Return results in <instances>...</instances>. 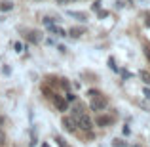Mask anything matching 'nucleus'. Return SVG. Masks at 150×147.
I'll return each instance as SVG.
<instances>
[{
    "label": "nucleus",
    "instance_id": "nucleus-7",
    "mask_svg": "<svg viewBox=\"0 0 150 147\" xmlns=\"http://www.w3.org/2000/svg\"><path fill=\"white\" fill-rule=\"evenodd\" d=\"M80 115H84V105H82V103H76V105L72 107V117L76 118V117H80Z\"/></svg>",
    "mask_w": 150,
    "mask_h": 147
},
{
    "label": "nucleus",
    "instance_id": "nucleus-8",
    "mask_svg": "<svg viewBox=\"0 0 150 147\" xmlns=\"http://www.w3.org/2000/svg\"><path fill=\"white\" fill-rule=\"evenodd\" d=\"M13 8V4L10 0H0V11H10Z\"/></svg>",
    "mask_w": 150,
    "mask_h": 147
},
{
    "label": "nucleus",
    "instance_id": "nucleus-5",
    "mask_svg": "<svg viewBox=\"0 0 150 147\" xmlns=\"http://www.w3.org/2000/svg\"><path fill=\"white\" fill-rule=\"evenodd\" d=\"M112 122H114V118H112V117H106V115H105V117H99V118H97V126H101V128H103V126L112 124Z\"/></svg>",
    "mask_w": 150,
    "mask_h": 147
},
{
    "label": "nucleus",
    "instance_id": "nucleus-10",
    "mask_svg": "<svg viewBox=\"0 0 150 147\" xmlns=\"http://www.w3.org/2000/svg\"><path fill=\"white\" fill-rule=\"evenodd\" d=\"M86 33V29H82V27H74V29H70V37H74V38H78L80 34H84Z\"/></svg>",
    "mask_w": 150,
    "mask_h": 147
},
{
    "label": "nucleus",
    "instance_id": "nucleus-12",
    "mask_svg": "<svg viewBox=\"0 0 150 147\" xmlns=\"http://www.w3.org/2000/svg\"><path fill=\"white\" fill-rule=\"evenodd\" d=\"M139 75H141V78H143V80H144V82H146V84H150V75L146 73V71H141V73H139Z\"/></svg>",
    "mask_w": 150,
    "mask_h": 147
},
{
    "label": "nucleus",
    "instance_id": "nucleus-4",
    "mask_svg": "<svg viewBox=\"0 0 150 147\" xmlns=\"http://www.w3.org/2000/svg\"><path fill=\"white\" fill-rule=\"evenodd\" d=\"M51 99H53V105L57 107L59 111H67V109H69V101H67L65 98H61V96H53Z\"/></svg>",
    "mask_w": 150,
    "mask_h": 147
},
{
    "label": "nucleus",
    "instance_id": "nucleus-17",
    "mask_svg": "<svg viewBox=\"0 0 150 147\" xmlns=\"http://www.w3.org/2000/svg\"><path fill=\"white\" fill-rule=\"evenodd\" d=\"M4 141H6V134H4V132H2V130H0V145H2V143H4Z\"/></svg>",
    "mask_w": 150,
    "mask_h": 147
},
{
    "label": "nucleus",
    "instance_id": "nucleus-20",
    "mask_svg": "<svg viewBox=\"0 0 150 147\" xmlns=\"http://www.w3.org/2000/svg\"><path fill=\"white\" fill-rule=\"evenodd\" d=\"M57 2H59V4H65V2H69V0H57Z\"/></svg>",
    "mask_w": 150,
    "mask_h": 147
},
{
    "label": "nucleus",
    "instance_id": "nucleus-13",
    "mask_svg": "<svg viewBox=\"0 0 150 147\" xmlns=\"http://www.w3.org/2000/svg\"><path fill=\"white\" fill-rule=\"evenodd\" d=\"M112 145H114V147H125L127 143H125L124 140H114V141H112Z\"/></svg>",
    "mask_w": 150,
    "mask_h": 147
},
{
    "label": "nucleus",
    "instance_id": "nucleus-18",
    "mask_svg": "<svg viewBox=\"0 0 150 147\" xmlns=\"http://www.w3.org/2000/svg\"><path fill=\"white\" fill-rule=\"evenodd\" d=\"M143 94H144V96H146V98L150 99V90H148V88H144V92H143Z\"/></svg>",
    "mask_w": 150,
    "mask_h": 147
},
{
    "label": "nucleus",
    "instance_id": "nucleus-3",
    "mask_svg": "<svg viewBox=\"0 0 150 147\" xmlns=\"http://www.w3.org/2000/svg\"><path fill=\"white\" fill-rule=\"evenodd\" d=\"M61 124H63V128H65L67 132H74V130L78 128V124H76V118H74V117H63Z\"/></svg>",
    "mask_w": 150,
    "mask_h": 147
},
{
    "label": "nucleus",
    "instance_id": "nucleus-6",
    "mask_svg": "<svg viewBox=\"0 0 150 147\" xmlns=\"http://www.w3.org/2000/svg\"><path fill=\"white\" fill-rule=\"evenodd\" d=\"M27 38H29L30 42H34V44H36V42H40V33H38V31H30L29 34H27Z\"/></svg>",
    "mask_w": 150,
    "mask_h": 147
},
{
    "label": "nucleus",
    "instance_id": "nucleus-19",
    "mask_svg": "<svg viewBox=\"0 0 150 147\" xmlns=\"http://www.w3.org/2000/svg\"><path fill=\"white\" fill-rule=\"evenodd\" d=\"M144 55H146V59H148V61H150V50H148V48L144 50Z\"/></svg>",
    "mask_w": 150,
    "mask_h": 147
},
{
    "label": "nucleus",
    "instance_id": "nucleus-15",
    "mask_svg": "<svg viewBox=\"0 0 150 147\" xmlns=\"http://www.w3.org/2000/svg\"><path fill=\"white\" fill-rule=\"evenodd\" d=\"M55 141L59 143V147H67V145H65V140H63L61 136H57V138H55Z\"/></svg>",
    "mask_w": 150,
    "mask_h": 147
},
{
    "label": "nucleus",
    "instance_id": "nucleus-2",
    "mask_svg": "<svg viewBox=\"0 0 150 147\" xmlns=\"http://www.w3.org/2000/svg\"><path fill=\"white\" fill-rule=\"evenodd\" d=\"M76 124H78V128H82V130H86V132H89V130L93 128V122H91V118L88 117V115H80V117H76Z\"/></svg>",
    "mask_w": 150,
    "mask_h": 147
},
{
    "label": "nucleus",
    "instance_id": "nucleus-9",
    "mask_svg": "<svg viewBox=\"0 0 150 147\" xmlns=\"http://www.w3.org/2000/svg\"><path fill=\"white\" fill-rule=\"evenodd\" d=\"M50 27V31H53V33L55 34H57V37H67V34H65V31H63L61 29V27H57V25H53V23H51V25H48Z\"/></svg>",
    "mask_w": 150,
    "mask_h": 147
},
{
    "label": "nucleus",
    "instance_id": "nucleus-21",
    "mask_svg": "<svg viewBox=\"0 0 150 147\" xmlns=\"http://www.w3.org/2000/svg\"><path fill=\"white\" fill-rule=\"evenodd\" d=\"M146 25H148V27H150V17H148V19H146Z\"/></svg>",
    "mask_w": 150,
    "mask_h": 147
},
{
    "label": "nucleus",
    "instance_id": "nucleus-1",
    "mask_svg": "<svg viewBox=\"0 0 150 147\" xmlns=\"http://www.w3.org/2000/svg\"><path fill=\"white\" fill-rule=\"evenodd\" d=\"M89 96H91V99H89V109H91V111H103L106 105H108L106 98H103L97 90H91Z\"/></svg>",
    "mask_w": 150,
    "mask_h": 147
},
{
    "label": "nucleus",
    "instance_id": "nucleus-11",
    "mask_svg": "<svg viewBox=\"0 0 150 147\" xmlns=\"http://www.w3.org/2000/svg\"><path fill=\"white\" fill-rule=\"evenodd\" d=\"M70 15H72V17H78L80 21H86V19H88L86 14H80V11H70Z\"/></svg>",
    "mask_w": 150,
    "mask_h": 147
},
{
    "label": "nucleus",
    "instance_id": "nucleus-16",
    "mask_svg": "<svg viewBox=\"0 0 150 147\" xmlns=\"http://www.w3.org/2000/svg\"><path fill=\"white\" fill-rule=\"evenodd\" d=\"M108 65H110V69H112V71H118V67L114 65V59H112V57L108 59Z\"/></svg>",
    "mask_w": 150,
    "mask_h": 147
},
{
    "label": "nucleus",
    "instance_id": "nucleus-14",
    "mask_svg": "<svg viewBox=\"0 0 150 147\" xmlns=\"http://www.w3.org/2000/svg\"><path fill=\"white\" fill-rule=\"evenodd\" d=\"M65 99H67V101H69V103H74V101H76V96L69 92V94H67V98H65Z\"/></svg>",
    "mask_w": 150,
    "mask_h": 147
}]
</instances>
